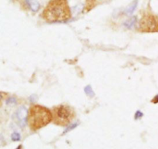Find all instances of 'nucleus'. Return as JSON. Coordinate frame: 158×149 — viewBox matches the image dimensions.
Segmentation results:
<instances>
[{
  "instance_id": "nucleus-15",
  "label": "nucleus",
  "mask_w": 158,
  "mask_h": 149,
  "mask_svg": "<svg viewBox=\"0 0 158 149\" xmlns=\"http://www.w3.org/2000/svg\"><path fill=\"white\" fill-rule=\"evenodd\" d=\"M15 149H22V145H19Z\"/></svg>"
},
{
  "instance_id": "nucleus-2",
  "label": "nucleus",
  "mask_w": 158,
  "mask_h": 149,
  "mask_svg": "<svg viewBox=\"0 0 158 149\" xmlns=\"http://www.w3.org/2000/svg\"><path fill=\"white\" fill-rule=\"evenodd\" d=\"M27 120L32 131L41 129L52 120V112L43 106L33 105L30 107Z\"/></svg>"
},
{
  "instance_id": "nucleus-7",
  "label": "nucleus",
  "mask_w": 158,
  "mask_h": 149,
  "mask_svg": "<svg viewBox=\"0 0 158 149\" xmlns=\"http://www.w3.org/2000/svg\"><path fill=\"white\" fill-rule=\"evenodd\" d=\"M136 21V18L135 17V16H133V17L130 18V20H128L127 21L125 22L124 26H125L127 29H132V28L134 26V25H135Z\"/></svg>"
},
{
  "instance_id": "nucleus-13",
  "label": "nucleus",
  "mask_w": 158,
  "mask_h": 149,
  "mask_svg": "<svg viewBox=\"0 0 158 149\" xmlns=\"http://www.w3.org/2000/svg\"><path fill=\"white\" fill-rule=\"evenodd\" d=\"M142 115H143V114L141 111H136V113L135 114V119H138L139 117H142Z\"/></svg>"
},
{
  "instance_id": "nucleus-8",
  "label": "nucleus",
  "mask_w": 158,
  "mask_h": 149,
  "mask_svg": "<svg viewBox=\"0 0 158 149\" xmlns=\"http://www.w3.org/2000/svg\"><path fill=\"white\" fill-rule=\"evenodd\" d=\"M136 5H137V1H134L133 3H131L130 6H129L126 10V14H128V15H130L132 13L134 12V10L136 9Z\"/></svg>"
},
{
  "instance_id": "nucleus-3",
  "label": "nucleus",
  "mask_w": 158,
  "mask_h": 149,
  "mask_svg": "<svg viewBox=\"0 0 158 149\" xmlns=\"http://www.w3.org/2000/svg\"><path fill=\"white\" fill-rule=\"evenodd\" d=\"M52 114L53 123L63 127L69 125L75 117L73 109L67 105H60L53 107Z\"/></svg>"
},
{
  "instance_id": "nucleus-6",
  "label": "nucleus",
  "mask_w": 158,
  "mask_h": 149,
  "mask_svg": "<svg viewBox=\"0 0 158 149\" xmlns=\"http://www.w3.org/2000/svg\"><path fill=\"white\" fill-rule=\"evenodd\" d=\"M26 2L33 12H37L40 9V5L36 0H26Z\"/></svg>"
},
{
  "instance_id": "nucleus-5",
  "label": "nucleus",
  "mask_w": 158,
  "mask_h": 149,
  "mask_svg": "<svg viewBox=\"0 0 158 149\" xmlns=\"http://www.w3.org/2000/svg\"><path fill=\"white\" fill-rule=\"evenodd\" d=\"M15 117L17 124L21 127H24L26 124V119L28 118L27 110L25 107H20L15 112Z\"/></svg>"
},
{
  "instance_id": "nucleus-1",
  "label": "nucleus",
  "mask_w": 158,
  "mask_h": 149,
  "mask_svg": "<svg viewBox=\"0 0 158 149\" xmlns=\"http://www.w3.org/2000/svg\"><path fill=\"white\" fill-rule=\"evenodd\" d=\"M42 16L50 22L69 20L71 17V11L67 0H51L43 10Z\"/></svg>"
},
{
  "instance_id": "nucleus-11",
  "label": "nucleus",
  "mask_w": 158,
  "mask_h": 149,
  "mask_svg": "<svg viewBox=\"0 0 158 149\" xmlns=\"http://www.w3.org/2000/svg\"><path fill=\"white\" fill-rule=\"evenodd\" d=\"M6 105H15L16 104V98L14 97H9L7 100H6Z\"/></svg>"
},
{
  "instance_id": "nucleus-4",
  "label": "nucleus",
  "mask_w": 158,
  "mask_h": 149,
  "mask_svg": "<svg viewBox=\"0 0 158 149\" xmlns=\"http://www.w3.org/2000/svg\"><path fill=\"white\" fill-rule=\"evenodd\" d=\"M137 29L143 32H158V16L151 13H145L140 20Z\"/></svg>"
},
{
  "instance_id": "nucleus-12",
  "label": "nucleus",
  "mask_w": 158,
  "mask_h": 149,
  "mask_svg": "<svg viewBox=\"0 0 158 149\" xmlns=\"http://www.w3.org/2000/svg\"><path fill=\"white\" fill-rule=\"evenodd\" d=\"M77 125H78V124H77V123H75V124H71V125H70V126H69V127H67V129L65 130V131H64V132H63V133H64V134H66V133H67V132H69V131H71V130L74 129L75 127H77Z\"/></svg>"
},
{
  "instance_id": "nucleus-9",
  "label": "nucleus",
  "mask_w": 158,
  "mask_h": 149,
  "mask_svg": "<svg viewBox=\"0 0 158 149\" xmlns=\"http://www.w3.org/2000/svg\"><path fill=\"white\" fill-rule=\"evenodd\" d=\"M84 90H85V93H86L88 96H89V97H93V96H94V93L93 91V89H92V87L90 85H88V86H87V87H85Z\"/></svg>"
},
{
  "instance_id": "nucleus-10",
  "label": "nucleus",
  "mask_w": 158,
  "mask_h": 149,
  "mask_svg": "<svg viewBox=\"0 0 158 149\" xmlns=\"http://www.w3.org/2000/svg\"><path fill=\"white\" fill-rule=\"evenodd\" d=\"M11 138L13 142H19L21 140V135L18 132H14L11 135Z\"/></svg>"
},
{
  "instance_id": "nucleus-14",
  "label": "nucleus",
  "mask_w": 158,
  "mask_h": 149,
  "mask_svg": "<svg viewBox=\"0 0 158 149\" xmlns=\"http://www.w3.org/2000/svg\"><path fill=\"white\" fill-rule=\"evenodd\" d=\"M5 94H4V93L0 92V100L3 99V97H4V95H5Z\"/></svg>"
}]
</instances>
